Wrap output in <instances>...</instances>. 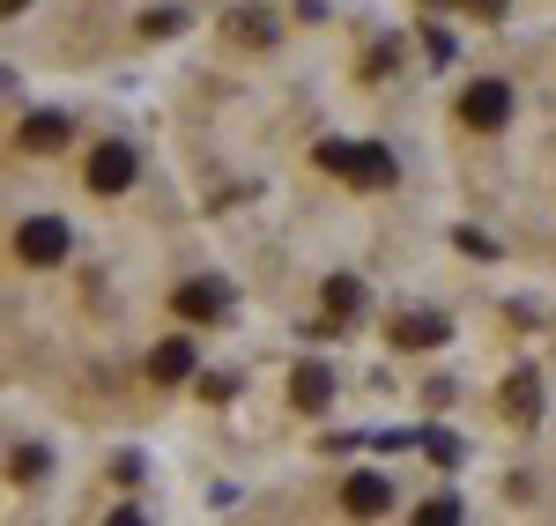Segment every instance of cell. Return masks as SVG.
Returning <instances> with one entry per match:
<instances>
[{"label": "cell", "mask_w": 556, "mask_h": 526, "mask_svg": "<svg viewBox=\"0 0 556 526\" xmlns=\"http://www.w3.org/2000/svg\"><path fill=\"white\" fill-rule=\"evenodd\" d=\"M134 171H141V156H134V141H119V133H112V141H97V149H89V164H83V185H89V193H104V201H112V193H127V185H134Z\"/></svg>", "instance_id": "1"}, {"label": "cell", "mask_w": 556, "mask_h": 526, "mask_svg": "<svg viewBox=\"0 0 556 526\" xmlns=\"http://www.w3.org/2000/svg\"><path fill=\"white\" fill-rule=\"evenodd\" d=\"M15 260L23 267H60L67 260V222L60 216H23L15 222Z\"/></svg>", "instance_id": "2"}, {"label": "cell", "mask_w": 556, "mask_h": 526, "mask_svg": "<svg viewBox=\"0 0 556 526\" xmlns=\"http://www.w3.org/2000/svg\"><path fill=\"white\" fill-rule=\"evenodd\" d=\"M505 119H513V89H505V82H468V89H460V127L505 133Z\"/></svg>", "instance_id": "3"}, {"label": "cell", "mask_w": 556, "mask_h": 526, "mask_svg": "<svg viewBox=\"0 0 556 526\" xmlns=\"http://www.w3.org/2000/svg\"><path fill=\"white\" fill-rule=\"evenodd\" d=\"M505 415H513V431H534V423H542V371H534V363H513V371H505Z\"/></svg>", "instance_id": "4"}, {"label": "cell", "mask_w": 556, "mask_h": 526, "mask_svg": "<svg viewBox=\"0 0 556 526\" xmlns=\"http://www.w3.org/2000/svg\"><path fill=\"white\" fill-rule=\"evenodd\" d=\"M230 297H238V290H230L223 274H201V282H178V290H172V311H178V319H223Z\"/></svg>", "instance_id": "5"}, {"label": "cell", "mask_w": 556, "mask_h": 526, "mask_svg": "<svg viewBox=\"0 0 556 526\" xmlns=\"http://www.w3.org/2000/svg\"><path fill=\"white\" fill-rule=\"evenodd\" d=\"M445 334H453L445 311H401L393 319V349H445Z\"/></svg>", "instance_id": "6"}, {"label": "cell", "mask_w": 556, "mask_h": 526, "mask_svg": "<svg viewBox=\"0 0 556 526\" xmlns=\"http://www.w3.org/2000/svg\"><path fill=\"white\" fill-rule=\"evenodd\" d=\"M342 504L356 512V519H379V512H393V483L364 467V475H349V483H342Z\"/></svg>", "instance_id": "7"}, {"label": "cell", "mask_w": 556, "mask_h": 526, "mask_svg": "<svg viewBox=\"0 0 556 526\" xmlns=\"http://www.w3.org/2000/svg\"><path fill=\"white\" fill-rule=\"evenodd\" d=\"M290 400H298L304 415H327V400H334V371H327V363H298V371H290Z\"/></svg>", "instance_id": "8"}, {"label": "cell", "mask_w": 556, "mask_h": 526, "mask_svg": "<svg viewBox=\"0 0 556 526\" xmlns=\"http://www.w3.org/2000/svg\"><path fill=\"white\" fill-rule=\"evenodd\" d=\"M60 141H67V119H60V112H30V119L15 127V149H38V156H52Z\"/></svg>", "instance_id": "9"}, {"label": "cell", "mask_w": 556, "mask_h": 526, "mask_svg": "<svg viewBox=\"0 0 556 526\" xmlns=\"http://www.w3.org/2000/svg\"><path fill=\"white\" fill-rule=\"evenodd\" d=\"M223 30L260 52V44H275V15H267V8H230V15H223Z\"/></svg>", "instance_id": "10"}, {"label": "cell", "mask_w": 556, "mask_h": 526, "mask_svg": "<svg viewBox=\"0 0 556 526\" xmlns=\"http://www.w3.org/2000/svg\"><path fill=\"white\" fill-rule=\"evenodd\" d=\"M186 371H193V342H156V349H149V379H164V386H178V379H186Z\"/></svg>", "instance_id": "11"}, {"label": "cell", "mask_w": 556, "mask_h": 526, "mask_svg": "<svg viewBox=\"0 0 556 526\" xmlns=\"http://www.w3.org/2000/svg\"><path fill=\"white\" fill-rule=\"evenodd\" d=\"M319 305L334 311V319H356V311H364V282H356V274H327Z\"/></svg>", "instance_id": "12"}, {"label": "cell", "mask_w": 556, "mask_h": 526, "mask_svg": "<svg viewBox=\"0 0 556 526\" xmlns=\"http://www.w3.org/2000/svg\"><path fill=\"white\" fill-rule=\"evenodd\" d=\"M312 164H319V171H334V178H356V141H342V133H327V141L312 149Z\"/></svg>", "instance_id": "13"}, {"label": "cell", "mask_w": 556, "mask_h": 526, "mask_svg": "<svg viewBox=\"0 0 556 526\" xmlns=\"http://www.w3.org/2000/svg\"><path fill=\"white\" fill-rule=\"evenodd\" d=\"M349 185H364V193L393 185V156H386V149H356V178H349Z\"/></svg>", "instance_id": "14"}, {"label": "cell", "mask_w": 556, "mask_h": 526, "mask_svg": "<svg viewBox=\"0 0 556 526\" xmlns=\"http://www.w3.org/2000/svg\"><path fill=\"white\" fill-rule=\"evenodd\" d=\"M186 30V8H149L141 15V38H178Z\"/></svg>", "instance_id": "15"}, {"label": "cell", "mask_w": 556, "mask_h": 526, "mask_svg": "<svg viewBox=\"0 0 556 526\" xmlns=\"http://www.w3.org/2000/svg\"><path fill=\"white\" fill-rule=\"evenodd\" d=\"M8 467H15V483H38L45 467H52V452H45V445H15V460H8Z\"/></svg>", "instance_id": "16"}, {"label": "cell", "mask_w": 556, "mask_h": 526, "mask_svg": "<svg viewBox=\"0 0 556 526\" xmlns=\"http://www.w3.org/2000/svg\"><path fill=\"white\" fill-rule=\"evenodd\" d=\"M424 452L438 460V467H460V452H468V445H460V438H445V431H424Z\"/></svg>", "instance_id": "17"}, {"label": "cell", "mask_w": 556, "mask_h": 526, "mask_svg": "<svg viewBox=\"0 0 556 526\" xmlns=\"http://www.w3.org/2000/svg\"><path fill=\"white\" fill-rule=\"evenodd\" d=\"M393 67H401V44H393V38L364 52V75H371V82H379V75H393Z\"/></svg>", "instance_id": "18"}, {"label": "cell", "mask_w": 556, "mask_h": 526, "mask_svg": "<svg viewBox=\"0 0 556 526\" xmlns=\"http://www.w3.org/2000/svg\"><path fill=\"white\" fill-rule=\"evenodd\" d=\"M453 245H460L468 260H497V245H490V238H482L475 222H460V230H453Z\"/></svg>", "instance_id": "19"}, {"label": "cell", "mask_w": 556, "mask_h": 526, "mask_svg": "<svg viewBox=\"0 0 556 526\" xmlns=\"http://www.w3.org/2000/svg\"><path fill=\"white\" fill-rule=\"evenodd\" d=\"M416 519H424V526H453V519H460V497H430Z\"/></svg>", "instance_id": "20"}, {"label": "cell", "mask_w": 556, "mask_h": 526, "mask_svg": "<svg viewBox=\"0 0 556 526\" xmlns=\"http://www.w3.org/2000/svg\"><path fill=\"white\" fill-rule=\"evenodd\" d=\"M424 52H430V60H438V67H453V38H445L438 23H424Z\"/></svg>", "instance_id": "21"}, {"label": "cell", "mask_w": 556, "mask_h": 526, "mask_svg": "<svg viewBox=\"0 0 556 526\" xmlns=\"http://www.w3.org/2000/svg\"><path fill=\"white\" fill-rule=\"evenodd\" d=\"M112 483H141V452H119L112 460Z\"/></svg>", "instance_id": "22"}, {"label": "cell", "mask_w": 556, "mask_h": 526, "mask_svg": "<svg viewBox=\"0 0 556 526\" xmlns=\"http://www.w3.org/2000/svg\"><path fill=\"white\" fill-rule=\"evenodd\" d=\"M475 15H490V23H497V15H505V0H468Z\"/></svg>", "instance_id": "23"}, {"label": "cell", "mask_w": 556, "mask_h": 526, "mask_svg": "<svg viewBox=\"0 0 556 526\" xmlns=\"http://www.w3.org/2000/svg\"><path fill=\"white\" fill-rule=\"evenodd\" d=\"M23 8H30V0H8V15H23Z\"/></svg>", "instance_id": "24"}]
</instances>
